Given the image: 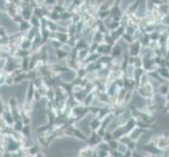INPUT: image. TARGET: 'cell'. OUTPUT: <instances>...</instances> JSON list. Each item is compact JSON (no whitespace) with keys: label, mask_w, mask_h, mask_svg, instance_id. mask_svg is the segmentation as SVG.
Returning <instances> with one entry per match:
<instances>
[{"label":"cell","mask_w":169,"mask_h":157,"mask_svg":"<svg viewBox=\"0 0 169 157\" xmlns=\"http://www.w3.org/2000/svg\"><path fill=\"white\" fill-rule=\"evenodd\" d=\"M156 71L160 74L161 78H163L165 81H169V69L167 66H159L156 68Z\"/></svg>","instance_id":"obj_3"},{"label":"cell","mask_w":169,"mask_h":157,"mask_svg":"<svg viewBox=\"0 0 169 157\" xmlns=\"http://www.w3.org/2000/svg\"><path fill=\"white\" fill-rule=\"evenodd\" d=\"M167 3H168V4H169V0H167Z\"/></svg>","instance_id":"obj_10"},{"label":"cell","mask_w":169,"mask_h":157,"mask_svg":"<svg viewBox=\"0 0 169 157\" xmlns=\"http://www.w3.org/2000/svg\"><path fill=\"white\" fill-rule=\"evenodd\" d=\"M121 50H122V48H121L120 45H118V46H116V48L113 49V55L115 57H117V55H121Z\"/></svg>","instance_id":"obj_7"},{"label":"cell","mask_w":169,"mask_h":157,"mask_svg":"<svg viewBox=\"0 0 169 157\" xmlns=\"http://www.w3.org/2000/svg\"><path fill=\"white\" fill-rule=\"evenodd\" d=\"M141 49H142V45L140 43L139 40H134L130 44L129 48V55L131 57H139L141 55Z\"/></svg>","instance_id":"obj_2"},{"label":"cell","mask_w":169,"mask_h":157,"mask_svg":"<svg viewBox=\"0 0 169 157\" xmlns=\"http://www.w3.org/2000/svg\"><path fill=\"white\" fill-rule=\"evenodd\" d=\"M162 113L163 114H169V101H166L165 105L162 108Z\"/></svg>","instance_id":"obj_6"},{"label":"cell","mask_w":169,"mask_h":157,"mask_svg":"<svg viewBox=\"0 0 169 157\" xmlns=\"http://www.w3.org/2000/svg\"><path fill=\"white\" fill-rule=\"evenodd\" d=\"M118 145H119V142H118L117 141H112V142H110V147H112V149H115V150H117Z\"/></svg>","instance_id":"obj_8"},{"label":"cell","mask_w":169,"mask_h":157,"mask_svg":"<svg viewBox=\"0 0 169 157\" xmlns=\"http://www.w3.org/2000/svg\"><path fill=\"white\" fill-rule=\"evenodd\" d=\"M162 34L160 33V31L158 30H153L151 31L150 34H149V38H150L151 41H159V39H160Z\"/></svg>","instance_id":"obj_5"},{"label":"cell","mask_w":169,"mask_h":157,"mask_svg":"<svg viewBox=\"0 0 169 157\" xmlns=\"http://www.w3.org/2000/svg\"><path fill=\"white\" fill-rule=\"evenodd\" d=\"M169 91V84L168 82H165V83H162L159 85L158 89H156V93L161 94V95H164L165 96L166 94L168 93Z\"/></svg>","instance_id":"obj_4"},{"label":"cell","mask_w":169,"mask_h":157,"mask_svg":"<svg viewBox=\"0 0 169 157\" xmlns=\"http://www.w3.org/2000/svg\"><path fill=\"white\" fill-rule=\"evenodd\" d=\"M168 84H169V81H168Z\"/></svg>","instance_id":"obj_11"},{"label":"cell","mask_w":169,"mask_h":157,"mask_svg":"<svg viewBox=\"0 0 169 157\" xmlns=\"http://www.w3.org/2000/svg\"><path fill=\"white\" fill-rule=\"evenodd\" d=\"M165 98H166V101H169V91H168V93L165 95Z\"/></svg>","instance_id":"obj_9"},{"label":"cell","mask_w":169,"mask_h":157,"mask_svg":"<svg viewBox=\"0 0 169 157\" xmlns=\"http://www.w3.org/2000/svg\"><path fill=\"white\" fill-rule=\"evenodd\" d=\"M156 146L162 151H166L169 148V137L165 135H156Z\"/></svg>","instance_id":"obj_1"}]
</instances>
